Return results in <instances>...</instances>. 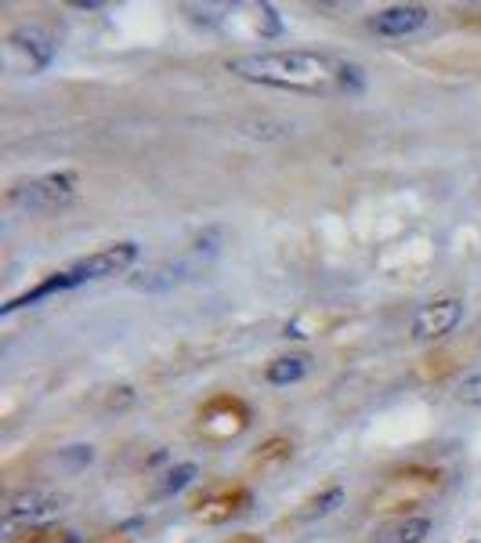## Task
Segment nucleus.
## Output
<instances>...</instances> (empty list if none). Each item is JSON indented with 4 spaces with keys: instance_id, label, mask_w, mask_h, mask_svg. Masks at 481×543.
<instances>
[{
    "instance_id": "1",
    "label": "nucleus",
    "mask_w": 481,
    "mask_h": 543,
    "mask_svg": "<svg viewBox=\"0 0 481 543\" xmlns=\"http://www.w3.org/2000/svg\"><path fill=\"white\" fill-rule=\"evenodd\" d=\"M228 73L250 84L301 91V95H359L366 87V69L351 58L326 51H257L228 62Z\"/></svg>"
},
{
    "instance_id": "2",
    "label": "nucleus",
    "mask_w": 481,
    "mask_h": 543,
    "mask_svg": "<svg viewBox=\"0 0 481 543\" xmlns=\"http://www.w3.org/2000/svg\"><path fill=\"white\" fill-rule=\"evenodd\" d=\"M442 489V471L424 464H409L395 475H387V482L369 496V511L373 515H402L409 518L416 507H424L434 500V493Z\"/></svg>"
},
{
    "instance_id": "3",
    "label": "nucleus",
    "mask_w": 481,
    "mask_h": 543,
    "mask_svg": "<svg viewBox=\"0 0 481 543\" xmlns=\"http://www.w3.org/2000/svg\"><path fill=\"white\" fill-rule=\"evenodd\" d=\"M76 192H80V178L73 171H51L37 174V178L11 181L8 203L29 210V214H51V210L69 207L76 200Z\"/></svg>"
},
{
    "instance_id": "4",
    "label": "nucleus",
    "mask_w": 481,
    "mask_h": 543,
    "mask_svg": "<svg viewBox=\"0 0 481 543\" xmlns=\"http://www.w3.org/2000/svg\"><path fill=\"white\" fill-rule=\"evenodd\" d=\"M246 428H250V406L232 391L207 399L196 413V435L207 446H225V442L239 439Z\"/></svg>"
},
{
    "instance_id": "5",
    "label": "nucleus",
    "mask_w": 481,
    "mask_h": 543,
    "mask_svg": "<svg viewBox=\"0 0 481 543\" xmlns=\"http://www.w3.org/2000/svg\"><path fill=\"white\" fill-rule=\"evenodd\" d=\"M254 504V493L243 482H225V486H207L203 493L192 496L189 515L203 525H228L232 518L246 515Z\"/></svg>"
},
{
    "instance_id": "6",
    "label": "nucleus",
    "mask_w": 481,
    "mask_h": 543,
    "mask_svg": "<svg viewBox=\"0 0 481 543\" xmlns=\"http://www.w3.org/2000/svg\"><path fill=\"white\" fill-rule=\"evenodd\" d=\"M4 69L8 73H40L51 66L55 58V40L37 26H19L11 29L4 40Z\"/></svg>"
},
{
    "instance_id": "7",
    "label": "nucleus",
    "mask_w": 481,
    "mask_h": 543,
    "mask_svg": "<svg viewBox=\"0 0 481 543\" xmlns=\"http://www.w3.org/2000/svg\"><path fill=\"white\" fill-rule=\"evenodd\" d=\"M138 261V243H113V247H102L95 250V254H87V258H80L73 268H66V279L69 286H80L87 283V279H109V276H120V272H127V268Z\"/></svg>"
},
{
    "instance_id": "8",
    "label": "nucleus",
    "mask_w": 481,
    "mask_h": 543,
    "mask_svg": "<svg viewBox=\"0 0 481 543\" xmlns=\"http://www.w3.org/2000/svg\"><path fill=\"white\" fill-rule=\"evenodd\" d=\"M463 319V301L460 297H438V301H427V305L416 308L413 326H409V337L420 344L427 341H442L460 326Z\"/></svg>"
},
{
    "instance_id": "9",
    "label": "nucleus",
    "mask_w": 481,
    "mask_h": 543,
    "mask_svg": "<svg viewBox=\"0 0 481 543\" xmlns=\"http://www.w3.org/2000/svg\"><path fill=\"white\" fill-rule=\"evenodd\" d=\"M427 19H431V8L424 4H395V8H384L377 15H369L366 26L377 33V37H409L416 29H424Z\"/></svg>"
},
{
    "instance_id": "10",
    "label": "nucleus",
    "mask_w": 481,
    "mask_h": 543,
    "mask_svg": "<svg viewBox=\"0 0 481 543\" xmlns=\"http://www.w3.org/2000/svg\"><path fill=\"white\" fill-rule=\"evenodd\" d=\"M66 504V496L62 493H44V489H26V493L11 496L8 500V511H4V522L15 525V522H40V518L55 515L62 511Z\"/></svg>"
},
{
    "instance_id": "11",
    "label": "nucleus",
    "mask_w": 481,
    "mask_h": 543,
    "mask_svg": "<svg viewBox=\"0 0 481 543\" xmlns=\"http://www.w3.org/2000/svg\"><path fill=\"white\" fill-rule=\"evenodd\" d=\"M290 460H293V442L283 439V435H272V439H265L254 453H250V460H246V475L272 478V475H279Z\"/></svg>"
},
{
    "instance_id": "12",
    "label": "nucleus",
    "mask_w": 481,
    "mask_h": 543,
    "mask_svg": "<svg viewBox=\"0 0 481 543\" xmlns=\"http://www.w3.org/2000/svg\"><path fill=\"white\" fill-rule=\"evenodd\" d=\"M192 268L189 265H156V268H145L138 276H131L134 290H149V294H160V290H170V286H178L189 279Z\"/></svg>"
},
{
    "instance_id": "13",
    "label": "nucleus",
    "mask_w": 481,
    "mask_h": 543,
    "mask_svg": "<svg viewBox=\"0 0 481 543\" xmlns=\"http://www.w3.org/2000/svg\"><path fill=\"white\" fill-rule=\"evenodd\" d=\"M467 359V348H438V352H427L416 366V377L420 381H442L449 373Z\"/></svg>"
},
{
    "instance_id": "14",
    "label": "nucleus",
    "mask_w": 481,
    "mask_h": 543,
    "mask_svg": "<svg viewBox=\"0 0 481 543\" xmlns=\"http://www.w3.org/2000/svg\"><path fill=\"white\" fill-rule=\"evenodd\" d=\"M308 373V359L301 355H283V359H272L265 366V381L272 388H286V384H297Z\"/></svg>"
},
{
    "instance_id": "15",
    "label": "nucleus",
    "mask_w": 481,
    "mask_h": 543,
    "mask_svg": "<svg viewBox=\"0 0 481 543\" xmlns=\"http://www.w3.org/2000/svg\"><path fill=\"white\" fill-rule=\"evenodd\" d=\"M8 543H76V536L69 529H58V525H26Z\"/></svg>"
},
{
    "instance_id": "16",
    "label": "nucleus",
    "mask_w": 481,
    "mask_h": 543,
    "mask_svg": "<svg viewBox=\"0 0 481 543\" xmlns=\"http://www.w3.org/2000/svg\"><path fill=\"white\" fill-rule=\"evenodd\" d=\"M340 500H344V489L340 486H330V489H322L319 496H312V500H304L301 511H297V518H322V515H330L333 507H340Z\"/></svg>"
},
{
    "instance_id": "17",
    "label": "nucleus",
    "mask_w": 481,
    "mask_h": 543,
    "mask_svg": "<svg viewBox=\"0 0 481 543\" xmlns=\"http://www.w3.org/2000/svg\"><path fill=\"white\" fill-rule=\"evenodd\" d=\"M427 533H431V522H427V518H402L384 540L387 543H424Z\"/></svg>"
},
{
    "instance_id": "18",
    "label": "nucleus",
    "mask_w": 481,
    "mask_h": 543,
    "mask_svg": "<svg viewBox=\"0 0 481 543\" xmlns=\"http://www.w3.org/2000/svg\"><path fill=\"white\" fill-rule=\"evenodd\" d=\"M456 402L463 406H481V373H471L456 384Z\"/></svg>"
},
{
    "instance_id": "19",
    "label": "nucleus",
    "mask_w": 481,
    "mask_h": 543,
    "mask_svg": "<svg viewBox=\"0 0 481 543\" xmlns=\"http://www.w3.org/2000/svg\"><path fill=\"white\" fill-rule=\"evenodd\" d=\"M196 475V464H181V467H174L167 475V482L160 486V493H174V489H181V486H189V478Z\"/></svg>"
},
{
    "instance_id": "20",
    "label": "nucleus",
    "mask_w": 481,
    "mask_h": 543,
    "mask_svg": "<svg viewBox=\"0 0 481 543\" xmlns=\"http://www.w3.org/2000/svg\"><path fill=\"white\" fill-rule=\"evenodd\" d=\"M91 543H134L131 529H109V533H98Z\"/></svg>"
},
{
    "instance_id": "21",
    "label": "nucleus",
    "mask_w": 481,
    "mask_h": 543,
    "mask_svg": "<svg viewBox=\"0 0 481 543\" xmlns=\"http://www.w3.org/2000/svg\"><path fill=\"white\" fill-rule=\"evenodd\" d=\"M232 543H261V540H257V536H236Z\"/></svg>"
},
{
    "instance_id": "22",
    "label": "nucleus",
    "mask_w": 481,
    "mask_h": 543,
    "mask_svg": "<svg viewBox=\"0 0 481 543\" xmlns=\"http://www.w3.org/2000/svg\"><path fill=\"white\" fill-rule=\"evenodd\" d=\"M471 543H481V540H471Z\"/></svg>"
}]
</instances>
